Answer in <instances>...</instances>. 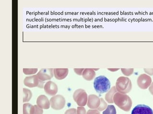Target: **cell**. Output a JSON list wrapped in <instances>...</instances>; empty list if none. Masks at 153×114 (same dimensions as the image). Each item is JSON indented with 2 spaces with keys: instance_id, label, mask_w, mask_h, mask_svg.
I'll use <instances>...</instances> for the list:
<instances>
[{
  "instance_id": "1",
  "label": "cell",
  "mask_w": 153,
  "mask_h": 114,
  "mask_svg": "<svg viewBox=\"0 0 153 114\" xmlns=\"http://www.w3.org/2000/svg\"><path fill=\"white\" fill-rule=\"evenodd\" d=\"M113 101L120 108L125 111L130 110L132 106V101L129 96L119 93L114 95Z\"/></svg>"
},
{
  "instance_id": "2",
  "label": "cell",
  "mask_w": 153,
  "mask_h": 114,
  "mask_svg": "<svg viewBox=\"0 0 153 114\" xmlns=\"http://www.w3.org/2000/svg\"><path fill=\"white\" fill-rule=\"evenodd\" d=\"M94 87L98 93H105L111 88V82L106 77L100 75L96 78L94 80Z\"/></svg>"
},
{
  "instance_id": "3",
  "label": "cell",
  "mask_w": 153,
  "mask_h": 114,
  "mask_svg": "<svg viewBox=\"0 0 153 114\" xmlns=\"http://www.w3.org/2000/svg\"><path fill=\"white\" fill-rule=\"evenodd\" d=\"M131 81L128 78L120 77L116 82V89L120 92L123 94L129 93L131 89Z\"/></svg>"
},
{
  "instance_id": "4",
  "label": "cell",
  "mask_w": 153,
  "mask_h": 114,
  "mask_svg": "<svg viewBox=\"0 0 153 114\" xmlns=\"http://www.w3.org/2000/svg\"><path fill=\"white\" fill-rule=\"evenodd\" d=\"M24 84L28 88L38 87L41 88H44V82L39 80L37 75L26 77L24 81Z\"/></svg>"
},
{
  "instance_id": "5",
  "label": "cell",
  "mask_w": 153,
  "mask_h": 114,
  "mask_svg": "<svg viewBox=\"0 0 153 114\" xmlns=\"http://www.w3.org/2000/svg\"><path fill=\"white\" fill-rule=\"evenodd\" d=\"M73 98L80 107L85 106L88 102V95L85 91L82 89H79L74 92Z\"/></svg>"
},
{
  "instance_id": "6",
  "label": "cell",
  "mask_w": 153,
  "mask_h": 114,
  "mask_svg": "<svg viewBox=\"0 0 153 114\" xmlns=\"http://www.w3.org/2000/svg\"><path fill=\"white\" fill-rule=\"evenodd\" d=\"M50 103L52 108L56 110H59L65 107V99L62 95H55L51 98Z\"/></svg>"
},
{
  "instance_id": "7",
  "label": "cell",
  "mask_w": 153,
  "mask_h": 114,
  "mask_svg": "<svg viewBox=\"0 0 153 114\" xmlns=\"http://www.w3.org/2000/svg\"><path fill=\"white\" fill-rule=\"evenodd\" d=\"M152 79L150 76L146 74H142L137 79V84L139 88L143 89H147L150 86Z\"/></svg>"
},
{
  "instance_id": "8",
  "label": "cell",
  "mask_w": 153,
  "mask_h": 114,
  "mask_svg": "<svg viewBox=\"0 0 153 114\" xmlns=\"http://www.w3.org/2000/svg\"><path fill=\"white\" fill-rule=\"evenodd\" d=\"M53 69H42L36 75H38L39 80L42 81L51 80L53 77Z\"/></svg>"
},
{
  "instance_id": "9",
  "label": "cell",
  "mask_w": 153,
  "mask_h": 114,
  "mask_svg": "<svg viewBox=\"0 0 153 114\" xmlns=\"http://www.w3.org/2000/svg\"><path fill=\"white\" fill-rule=\"evenodd\" d=\"M131 114H153V111L148 106L138 104L133 109Z\"/></svg>"
},
{
  "instance_id": "10",
  "label": "cell",
  "mask_w": 153,
  "mask_h": 114,
  "mask_svg": "<svg viewBox=\"0 0 153 114\" xmlns=\"http://www.w3.org/2000/svg\"><path fill=\"white\" fill-rule=\"evenodd\" d=\"M45 93L51 96H54L58 92V86L53 82L48 81L45 84L44 86Z\"/></svg>"
},
{
  "instance_id": "11",
  "label": "cell",
  "mask_w": 153,
  "mask_h": 114,
  "mask_svg": "<svg viewBox=\"0 0 153 114\" xmlns=\"http://www.w3.org/2000/svg\"><path fill=\"white\" fill-rule=\"evenodd\" d=\"M36 104L42 109H48L50 108V101L46 96L42 95L38 97L36 100Z\"/></svg>"
},
{
  "instance_id": "12",
  "label": "cell",
  "mask_w": 153,
  "mask_h": 114,
  "mask_svg": "<svg viewBox=\"0 0 153 114\" xmlns=\"http://www.w3.org/2000/svg\"><path fill=\"white\" fill-rule=\"evenodd\" d=\"M101 103V100L97 96L89 95L88 99V106L90 108H97Z\"/></svg>"
},
{
  "instance_id": "13",
  "label": "cell",
  "mask_w": 153,
  "mask_h": 114,
  "mask_svg": "<svg viewBox=\"0 0 153 114\" xmlns=\"http://www.w3.org/2000/svg\"><path fill=\"white\" fill-rule=\"evenodd\" d=\"M54 75L58 80H62L67 77L69 72L68 69H54Z\"/></svg>"
},
{
  "instance_id": "14",
  "label": "cell",
  "mask_w": 153,
  "mask_h": 114,
  "mask_svg": "<svg viewBox=\"0 0 153 114\" xmlns=\"http://www.w3.org/2000/svg\"><path fill=\"white\" fill-rule=\"evenodd\" d=\"M82 75L84 79L88 81H91L95 77L96 73L94 69H85L84 70Z\"/></svg>"
},
{
  "instance_id": "15",
  "label": "cell",
  "mask_w": 153,
  "mask_h": 114,
  "mask_svg": "<svg viewBox=\"0 0 153 114\" xmlns=\"http://www.w3.org/2000/svg\"><path fill=\"white\" fill-rule=\"evenodd\" d=\"M117 90L115 86H113L111 88L110 91L107 93L105 96V99L106 101L109 103H113V96L116 93Z\"/></svg>"
},
{
  "instance_id": "16",
  "label": "cell",
  "mask_w": 153,
  "mask_h": 114,
  "mask_svg": "<svg viewBox=\"0 0 153 114\" xmlns=\"http://www.w3.org/2000/svg\"><path fill=\"white\" fill-rule=\"evenodd\" d=\"M35 107L29 103L23 104V114H34Z\"/></svg>"
},
{
  "instance_id": "17",
  "label": "cell",
  "mask_w": 153,
  "mask_h": 114,
  "mask_svg": "<svg viewBox=\"0 0 153 114\" xmlns=\"http://www.w3.org/2000/svg\"><path fill=\"white\" fill-rule=\"evenodd\" d=\"M32 96L31 91L28 89L23 88V102L30 101Z\"/></svg>"
},
{
  "instance_id": "18",
  "label": "cell",
  "mask_w": 153,
  "mask_h": 114,
  "mask_svg": "<svg viewBox=\"0 0 153 114\" xmlns=\"http://www.w3.org/2000/svg\"><path fill=\"white\" fill-rule=\"evenodd\" d=\"M103 114H116L115 107L113 105H108L106 110L104 111Z\"/></svg>"
},
{
  "instance_id": "19",
  "label": "cell",
  "mask_w": 153,
  "mask_h": 114,
  "mask_svg": "<svg viewBox=\"0 0 153 114\" xmlns=\"http://www.w3.org/2000/svg\"><path fill=\"white\" fill-rule=\"evenodd\" d=\"M23 73L27 75H30L35 74L38 71V69L34 68V69H27V68H24L23 70Z\"/></svg>"
},
{
  "instance_id": "20",
  "label": "cell",
  "mask_w": 153,
  "mask_h": 114,
  "mask_svg": "<svg viewBox=\"0 0 153 114\" xmlns=\"http://www.w3.org/2000/svg\"><path fill=\"white\" fill-rule=\"evenodd\" d=\"M100 100H101V103H100V106H99V107L97 109L98 110L101 111L104 110L107 107V104L106 102H105V101L104 100L103 98H101Z\"/></svg>"
},
{
  "instance_id": "21",
  "label": "cell",
  "mask_w": 153,
  "mask_h": 114,
  "mask_svg": "<svg viewBox=\"0 0 153 114\" xmlns=\"http://www.w3.org/2000/svg\"><path fill=\"white\" fill-rule=\"evenodd\" d=\"M35 113L34 114H43V111L42 108L39 107L38 105H35Z\"/></svg>"
},
{
  "instance_id": "22",
  "label": "cell",
  "mask_w": 153,
  "mask_h": 114,
  "mask_svg": "<svg viewBox=\"0 0 153 114\" xmlns=\"http://www.w3.org/2000/svg\"><path fill=\"white\" fill-rule=\"evenodd\" d=\"M123 73L126 75H130L132 74L134 72V69H122Z\"/></svg>"
},
{
  "instance_id": "23",
  "label": "cell",
  "mask_w": 153,
  "mask_h": 114,
  "mask_svg": "<svg viewBox=\"0 0 153 114\" xmlns=\"http://www.w3.org/2000/svg\"><path fill=\"white\" fill-rule=\"evenodd\" d=\"M77 114H86L85 108L83 107H78L77 110Z\"/></svg>"
},
{
  "instance_id": "24",
  "label": "cell",
  "mask_w": 153,
  "mask_h": 114,
  "mask_svg": "<svg viewBox=\"0 0 153 114\" xmlns=\"http://www.w3.org/2000/svg\"><path fill=\"white\" fill-rule=\"evenodd\" d=\"M65 114H77L76 110L74 108L68 109L65 112Z\"/></svg>"
},
{
  "instance_id": "25",
  "label": "cell",
  "mask_w": 153,
  "mask_h": 114,
  "mask_svg": "<svg viewBox=\"0 0 153 114\" xmlns=\"http://www.w3.org/2000/svg\"><path fill=\"white\" fill-rule=\"evenodd\" d=\"M84 70H85L84 69H74V71L78 75H82L83 74Z\"/></svg>"
},
{
  "instance_id": "26",
  "label": "cell",
  "mask_w": 153,
  "mask_h": 114,
  "mask_svg": "<svg viewBox=\"0 0 153 114\" xmlns=\"http://www.w3.org/2000/svg\"><path fill=\"white\" fill-rule=\"evenodd\" d=\"M87 114H100V113L96 110H89Z\"/></svg>"
},
{
  "instance_id": "27",
  "label": "cell",
  "mask_w": 153,
  "mask_h": 114,
  "mask_svg": "<svg viewBox=\"0 0 153 114\" xmlns=\"http://www.w3.org/2000/svg\"><path fill=\"white\" fill-rule=\"evenodd\" d=\"M144 71L150 75H153V69H145Z\"/></svg>"
},
{
  "instance_id": "28",
  "label": "cell",
  "mask_w": 153,
  "mask_h": 114,
  "mask_svg": "<svg viewBox=\"0 0 153 114\" xmlns=\"http://www.w3.org/2000/svg\"><path fill=\"white\" fill-rule=\"evenodd\" d=\"M149 90L150 92L153 95V82L151 85Z\"/></svg>"
},
{
  "instance_id": "29",
  "label": "cell",
  "mask_w": 153,
  "mask_h": 114,
  "mask_svg": "<svg viewBox=\"0 0 153 114\" xmlns=\"http://www.w3.org/2000/svg\"><path fill=\"white\" fill-rule=\"evenodd\" d=\"M108 70H110V71H115L118 70H119V69H108Z\"/></svg>"
}]
</instances>
